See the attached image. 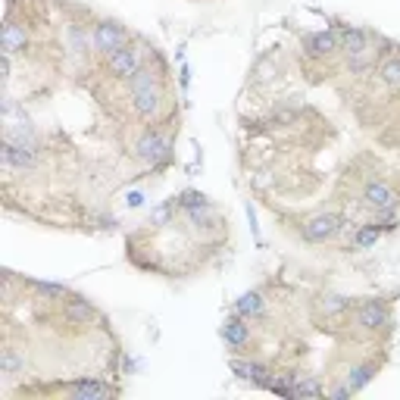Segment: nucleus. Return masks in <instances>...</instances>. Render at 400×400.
<instances>
[{
	"instance_id": "nucleus-21",
	"label": "nucleus",
	"mask_w": 400,
	"mask_h": 400,
	"mask_svg": "<svg viewBox=\"0 0 400 400\" xmlns=\"http://www.w3.org/2000/svg\"><path fill=\"white\" fill-rule=\"evenodd\" d=\"M372 375H375L372 366H357V369L347 372V385L354 391H360L363 385H369V381H372Z\"/></svg>"
},
{
	"instance_id": "nucleus-8",
	"label": "nucleus",
	"mask_w": 400,
	"mask_h": 400,
	"mask_svg": "<svg viewBox=\"0 0 400 400\" xmlns=\"http://www.w3.org/2000/svg\"><path fill=\"white\" fill-rule=\"evenodd\" d=\"M338 31H316V35H307L304 38V51L309 56H329L338 51Z\"/></svg>"
},
{
	"instance_id": "nucleus-14",
	"label": "nucleus",
	"mask_w": 400,
	"mask_h": 400,
	"mask_svg": "<svg viewBox=\"0 0 400 400\" xmlns=\"http://www.w3.org/2000/svg\"><path fill=\"white\" fill-rule=\"evenodd\" d=\"M222 338H225V344L241 347V344H247L250 329H247V325H244L241 319H225V322H222Z\"/></svg>"
},
{
	"instance_id": "nucleus-25",
	"label": "nucleus",
	"mask_w": 400,
	"mask_h": 400,
	"mask_svg": "<svg viewBox=\"0 0 400 400\" xmlns=\"http://www.w3.org/2000/svg\"><path fill=\"white\" fill-rule=\"evenodd\" d=\"M38 294H44V297H66V291L60 288V284H47V282H35Z\"/></svg>"
},
{
	"instance_id": "nucleus-11",
	"label": "nucleus",
	"mask_w": 400,
	"mask_h": 400,
	"mask_svg": "<svg viewBox=\"0 0 400 400\" xmlns=\"http://www.w3.org/2000/svg\"><path fill=\"white\" fill-rule=\"evenodd\" d=\"M116 391L101 385V381H76V385H69V397L76 400H101V397H113Z\"/></svg>"
},
{
	"instance_id": "nucleus-23",
	"label": "nucleus",
	"mask_w": 400,
	"mask_h": 400,
	"mask_svg": "<svg viewBox=\"0 0 400 400\" xmlns=\"http://www.w3.org/2000/svg\"><path fill=\"white\" fill-rule=\"evenodd\" d=\"M372 225L375 228H394L397 225V207H388V210H375V216H372Z\"/></svg>"
},
{
	"instance_id": "nucleus-6",
	"label": "nucleus",
	"mask_w": 400,
	"mask_h": 400,
	"mask_svg": "<svg viewBox=\"0 0 400 400\" xmlns=\"http://www.w3.org/2000/svg\"><path fill=\"white\" fill-rule=\"evenodd\" d=\"M338 232H341V219H334V216H329V213L313 216V219H309V222L304 225V238L313 241V244L332 241Z\"/></svg>"
},
{
	"instance_id": "nucleus-9",
	"label": "nucleus",
	"mask_w": 400,
	"mask_h": 400,
	"mask_svg": "<svg viewBox=\"0 0 400 400\" xmlns=\"http://www.w3.org/2000/svg\"><path fill=\"white\" fill-rule=\"evenodd\" d=\"M360 325L363 329H381V325H388L391 322V316H388V309L379 304V300H363L360 304Z\"/></svg>"
},
{
	"instance_id": "nucleus-13",
	"label": "nucleus",
	"mask_w": 400,
	"mask_h": 400,
	"mask_svg": "<svg viewBox=\"0 0 400 400\" xmlns=\"http://www.w3.org/2000/svg\"><path fill=\"white\" fill-rule=\"evenodd\" d=\"M94 316H97V309H94L91 300H85V297H66V319L69 322L81 325V322H91Z\"/></svg>"
},
{
	"instance_id": "nucleus-16",
	"label": "nucleus",
	"mask_w": 400,
	"mask_h": 400,
	"mask_svg": "<svg viewBox=\"0 0 400 400\" xmlns=\"http://www.w3.org/2000/svg\"><path fill=\"white\" fill-rule=\"evenodd\" d=\"M26 31H22L16 22H6L4 26V53H16V51H22L26 47Z\"/></svg>"
},
{
	"instance_id": "nucleus-4",
	"label": "nucleus",
	"mask_w": 400,
	"mask_h": 400,
	"mask_svg": "<svg viewBox=\"0 0 400 400\" xmlns=\"http://www.w3.org/2000/svg\"><path fill=\"white\" fill-rule=\"evenodd\" d=\"M107 66H110V72L113 76H119V78H132L138 69L144 66L141 63V53L135 51V47H119V51H113L110 56H107Z\"/></svg>"
},
{
	"instance_id": "nucleus-18",
	"label": "nucleus",
	"mask_w": 400,
	"mask_h": 400,
	"mask_svg": "<svg viewBox=\"0 0 400 400\" xmlns=\"http://www.w3.org/2000/svg\"><path fill=\"white\" fill-rule=\"evenodd\" d=\"M379 76H381V85H385V88H391V91H400V56H394V60H388V63H381Z\"/></svg>"
},
{
	"instance_id": "nucleus-15",
	"label": "nucleus",
	"mask_w": 400,
	"mask_h": 400,
	"mask_svg": "<svg viewBox=\"0 0 400 400\" xmlns=\"http://www.w3.org/2000/svg\"><path fill=\"white\" fill-rule=\"evenodd\" d=\"M235 309H238V316H260L266 309V300L260 291H247L238 297V304H235Z\"/></svg>"
},
{
	"instance_id": "nucleus-1",
	"label": "nucleus",
	"mask_w": 400,
	"mask_h": 400,
	"mask_svg": "<svg viewBox=\"0 0 400 400\" xmlns=\"http://www.w3.org/2000/svg\"><path fill=\"white\" fill-rule=\"evenodd\" d=\"M135 153L141 163H147V166H166V163L173 160V144H169L160 132H144L141 141L135 144Z\"/></svg>"
},
{
	"instance_id": "nucleus-20",
	"label": "nucleus",
	"mask_w": 400,
	"mask_h": 400,
	"mask_svg": "<svg viewBox=\"0 0 400 400\" xmlns=\"http://www.w3.org/2000/svg\"><path fill=\"white\" fill-rule=\"evenodd\" d=\"M0 369H4V375H13V372L26 369V360H22V354H19V350L6 347L4 354H0Z\"/></svg>"
},
{
	"instance_id": "nucleus-24",
	"label": "nucleus",
	"mask_w": 400,
	"mask_h": 400,
	"mask_svg": "<svg viewBox=\"0 0 400 400\" xmlns=\"http://www.w3.org/2000/svg\"><path fill=\"white\" fill-rule=\"evenodd\" d=\"M300 394H316L319 397V394H325V388L316 379H297L294 381V397H300Z\"/></svg>"
},
{
	"instance_id": "nucleus-22",
	"label": "nucleus",
	"mask_w": 400,
	"mask_h": 400,
	"mask_svg": "<svg viewBox=\"0 0 400 400\" xmlns=\"http://www.w3.org/2000/svg\"><path fill=\"white\" fill-rule=\"evenodd\" d=\"M347 307H350V300L341 297V294H329V297H322V313L325 316H338V313H344Z\"/></svg>"
},
{
	"instance_id": "nucleus-10",
	"label": "nucleus",
	"mask_w": 400,
	"mask_h": 400,
	"mask_svg": "<svg viewBox=\"0 0 400 400\" xmlns=\"http://www.w3.org/2000/svg\"><path fill=\"white\" fill-rule=\"evenodd\" d=\"M160 101H163L160 88H144V91H135L132 94V107H135V113L141 119H150L153 113L160 110Z\"/></svg>"
},
{
	"instance_id": "nucleus-5",
	"label": "nucleus",
	"mask_w": 400,
	"mask_h": 400,
	"mask_svg": "<svg viewBox=\"0 0 400 400\" xmlns=\"http://www.w3.org/2000/svg\"><path fill=\"white\" fill-rule=\"evenodd\" d=\"M397 191L391 185H385L381 178H369L363 188V203L372 210H388V207H397Z\"/></svg>"
},
{
	"instance_id": "nucleus-17",
	"label": "nucleus",
	"mask_w": 400,
	"mask_h": 400,
	"mask_svg": "<svg viewBox=\"0 0 400 400\" xmlns=\"http://www.w3.org/2000/svg\"><path fill=\"white\" fill-rule=\"evenodd\" d=\"M128 81V91H144V88H160V81H157V72H153L150 66H141L135 72L132 78H125Z\"/></svg>"
},
{
	"instance_id": "nucleus-2",
	"label": "nucleus",
	"mask_w": 400,
	"mask_h": 400,
	"mask_svg": "<svg viewBox=\"0 0 400 400\" xmlns=\"http://www.w3.org/2000/svg\"><path fill=\"white\" fill-rule=\"evenodd\" d=\"M128 41V31L125 26H119V22H97L91 29V51L110 56L113 51H119V47H125Z\"/></svg>"
},
{
	"instance_id": "nucleus-12",
	"label": "nucleus",
	"mask_w": 400,
	"mask_h": 400,
	"mask_svg": "<svg viewBox=\"0 0 400 400\" xmlns=\"http://www.w3.org/2000/svg\"><path fill=\"white\" fill-rule=\"evenodd\" d=\"M232 369L238 372L244 381H254V385H263V388H269V381H272V379H269V375H272V372H269L266 366H260V363H244V360H232Z\"/></svg>"
},
{
	"instance_id": "nucleus-19",
	"label": "nucleus",
	"mask_w": 400,
	"mask_h": 400,
	"mask_svg": "<svg viewBox=\"0 0 400 400\" xmlns=\"http://www.w3.org/2000/svg\"><path fill=\"white\" fill-rule=\"evenodd\" d=\"M379 235H381V228H375L372 222L369 225H360L354 232V238H350V244H354L357 250H366V247H372V244L379 241Z\"/></svg>"
},
{
	"instance_id": "nucleus-7",
	"label": "nucleus",
	"mask_w": 400,
	"mask_h": 400,
	"mask_svg": "<svg viewBox=\"0 0 400 400\" xmlns=\"http://www.w3.org/2000/svg\"><path fill=\"white\" fill-rule=\"evenodd\" d=\"M338 44H341V51H344L347 56L372 51V47H369V35H366L363 29H357V26H344V29H341L338 31Z\"/></svg>"
},
{
	"instance_id": "nucleus-3",
	"label": "nucleus",
	"mask_w": 400,
	"mask_h": 400,
	"mask_svg": "<svg viewBox=\"0 0 400 400\" xmlns=\"http://www.w3.org/2000/svg\"><path fill=\"white\" fill-rule=\"evenodd\" d=\"M4 166L6 169H35L38 163V147L31 144H19V141H10V138H4Z\"/></svg>"
}]
</instances>
